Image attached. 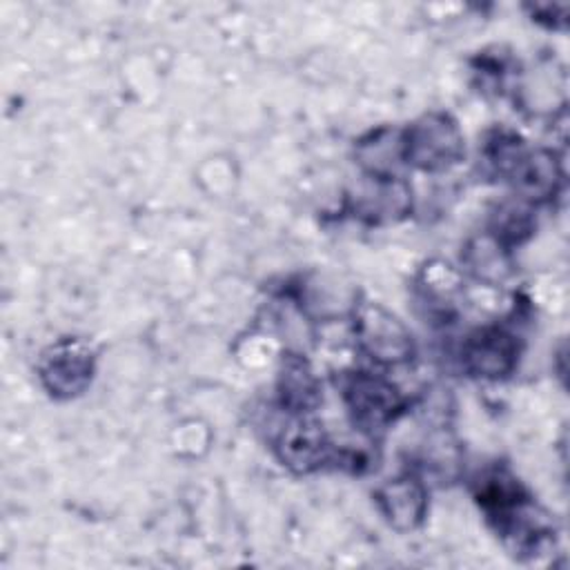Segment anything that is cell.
<instances>
[{
  "instance_id": "8fae6325",
  "label": "cell",
  "mask_w": 570,
  "mask_h": 570,
  "mask_svg": "<svg viewBox=\"0 0 570 570\" xmlns=\"http://www.w3.org/2000/svg\"><path fill=\"white\" fill-rule=\"evenodd\" d=\"M465 265L468 269L485 283H501L510 276V256L508 247L497 240L490 232L470 240L465 247Z\"/></svg>"
},
{
  "instance_id": "6da1fadb",
  "label": "cell",
  "mask_w": 570,
  "mask_h": 570,
  "mask_svg": "<svg viewBox=\"0 0 570 570\" xmlns=\"http://www.w3.org/2000/svg\"><path fill=\"white\" fill-rule=\"evenodd\" d=\"M403 160L421 171H445L454 167L465 147L456 120L443 111H430L414 120L403 134Z\"/></svg>"
},
{
  "instance_id": "8992f818",
  "label": "cell",
  "mask_w": 570,
  "mask_h": 570,
  "mask_svg": "<svg viewBox=\"0 0 570 570\" xmlns=\"http://www.w3.org/2000/svg\"><path fill=\"white\" fill-rule=\"evenodd\" d=\"M519 356L517 338L503 327L476 330L463 347V363L470 374L481 379H503L508 376Z\"/></svg>"
},
{
  "instance_id": "7a4b0ae2",
  "label": "cell",
  "mask_w": 570,
  "mask_h": 570,
  "mask_svg": "<svg viewBox=\"0 0 570 570\" xmlns=\"http://www.w3.org/2000/svg\"><path fill=\"white\" fill-rule=\"evenodd\" d=\"M358 347L381 365H401L412 358L414 343L403 321L379 303H361L354 309Z\"/></svg>"
},
{
  "instance_id": "5b68a950",
  "label": "cell",
  "mask_w": 570,
  "mask_h": 570,
  "mask_svg": "<svg viewBox=\"0 0 570 570\" xmlns=\"http://www.w3.org/2000/svg\"><path fill=\"white\" fill-rule=\"evenodd\" d=\"M276 454L283 465L296 472H309L332 459V443L323 428L305 414L292 416L276 434Z\"/></svg>"
},
{
  "instance_id": "9c48e42d",
  "label": "cell",
  "mask_w": 570,
  "mask_h": 570,
  "mask_svg": "<svg viewBox=\"0 0 570 570\" xmlns=\"http://www.w3.org/2000/svg\"><path fill=\"white\" fill-rule=\"evenodd\" d=\"M374 499L385 521L399 532H410L419 528L428 512L425 485L410 474L385 481L374 492Z\"/></svg>"
},
{
  "instance_id": "52a82bcc",
  "label": "cell",
  "mask_w": 570,
  "mask_h": 570,
  "mask_svg": "<svg viewBox=\"0 0 570 570\" xmlns=\"http://www.w3.org/2000/svg\"><path fill=\"white\" fill-rule=\"evenodd\" d=\"M412 205L410 185L401 176L367 174L363 185L352 196L356 216L370 223H392L407 214Z\"/></svg>"
},
{
  "instance_id": "277c9868",
  "label": "cell",
  "mask_w": 570,
  "mask_h": 570,
  "mask_svg": "<svg viewBox=\"0 0 570 570\" xmlns=\"http://www.w3.org/2000/svg\"><path fill=\"white\" fill-rule=\"evenodd\" d=\"M45 390L56 399L82 394L94 379V354L78 338H60L42 352L38 365Z\"/></svg>"
},
{
  "instance_id": "30bf717a",
  "label": "cell",
  "mask_w": 570,
  "mask_h": 570,
  "mask_svg": "<svg viewBox=\"0 0 570 570\" xmlns=\"http://www.w3.org/2000/svg\"><path fill=\"white\" fill-rule=\"evenodd\" d=\"M283 405L294 414H305L318 401V385L314 372L301 356H287L278 379Z\"/></svg>"
},
{
  "instance_id": "ba28073f",
  "label": "cell",
  "mask_w": 570,
  "mask_h": 570,
  "mask_svg": "<svg viewBox=\"0 0 570 570\" xmlns=\"http://www.w3.org/2000/svg\"><path fill=\"white\" fill-rule=\"evenodd\" d=\"M503 174L510 176L514 189L528 203H541L557 194L561 183V167L552 151L548 149H519Z\"/></svg>"
},
{
  "instance_id": "7c38bea8",
  "label": "cell",
  "mask_w": 570,
  "mask_h": 570,
  "mask_svg": "<svg viewBox=\"0 0 570 570\" xmlns=\"http://www.w3.org/2000/svg\"><path fill=\"white\" fill-rule=\"evenodd\" d=\"M532 229L530 212L521 203H503L492 223V236L505 247L523 240Z\"/></svg>"
},
{
  "instance_id": "3957f363",
  "label": "cell",
  "mask_w": 570,
  "mask_h": 570,
  "mask_svg": "<svg viewBox=\"0 0 570 570\" xmlns=\"http://www.w3.org/2000/svg\"><path fill=\"white\" fill-rule=\"evenodd\" d=\"M343 399L352 421L365 432H379L390 425L405 405L403 394L383 376L354 372L343 383Z\"/></svg>"
}]
</instances>
